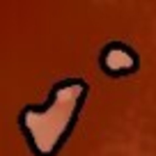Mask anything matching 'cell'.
I'll return each mask as SVG.
<instances>
[{
  "label": "cell",
  "instance_id": "6da1fadb",
  "mask_svg": "<svg viewBox=\"0 0 156 156\" xmlns=\"http://www.w3.org/2000/svg\"><path fill=\"white\" fill-rule=\"evenodd\" d=\"M90 85L83 78H64L55 83L41 106H25L19 112L21 133L34 156H58L67 145L87 101Z\"/></svg>",
  "mask_w": 156,
  "mask_h": 156
},
{
  "label": "cell",
  "instance_id": "7a4b0ae2",
  "mask_svg": "<svg viewBox=\"0 0 156 156\" xmlns=\"http://www.w3.org/2000/svg\"><path fill=\"white\" fill-rule=\"evenodd\" d=\"M99 67L106 76L124 78L140 69V55L124 41H108L99 53Z\"/></svg>",
  "mask_w": 156,
  "mask_h": 156
}]
</instances>
